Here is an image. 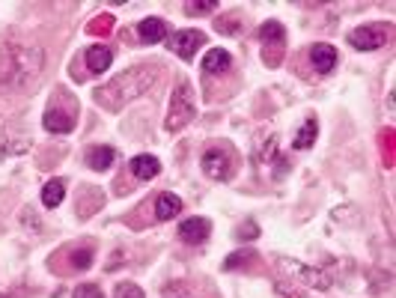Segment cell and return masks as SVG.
Segmentation results:
<instances>
[{
  "mask_svg": "<svg viewBox=\"0 0 396 298\" xmlns=\"http://www.w3.org/2000/svg\"><path fill=\"white\" fill-rule=\"evenodd\" d=\"M155 78H158V66H152V63H146V66H134L129 72H122L120 78H113L111 84L98 87L96 102L102 107H107V111H120V107H125L131 98L146 93V89L155 84Z\"/></svg>",
  "mask_w": 396,
  "mask_h": 298,
  "instance_id": "1",
  "label": "cell"
},
{
  "mask_svg": "<svg viewBox=\"0 0 396 298\" xmlns=\"http://www.w3.org/2000/svg\"><path fill=\"white\" fill-rule=\"evenodd\" d=\"M9 54V63H6V69L12 72V78H15V84H24L27 78H33L36 72H42V60H45V54L42 48H6Z\"/></svg>",
  "mask_w": 396,
  "mask_h": 298,
  "instance_id": "2",
  "label": "cell"
},
{
  "mask_svg": "<svg viewBox=\"0 0 396 298\" xmlns=\"http://www.w3.org/2000/svg\"><path fill=\"white\" fill-rule=\"evenodd\" d=\"M194 120V93H191V84L182 81L176 87L173 98H170V114H167V129L170 131H179L182 125H188Z\"/></svg>",
  "mask_w": 396,
  "mask_h": 298,
  "instance_id": "3",
  "label": "cell"
},
{
  "mask_svg": "<svg viewBox=\"0 0 396 298\" xmlns=\"http://www.w3.org/2000/svg\"><path fill=\"white\" fill-rule=\"evenodd\" d=\"M200 164H203V173L209 179H214V182H227V179L232 176V170H236V167H232V152L221 149V147L206 149Z\"/></svg>",
  "mask_w": 396,
  "mask_h": 298,
  "instance_id": "4",
  "label": "cell"
},
{
  "mask_svg": "<svg viewBox=\"0 0 396 298\" xmlns=\"http://www.w3.org/2000/svg\"><path fill=\"white\" fill-rule=\"evenodd\" d=\"M388 39H390V30L382 24H364L349 33V45H355L358 51H375L382 45H388Z\"/></svg>",
  "mask_w": 396,
  "mask_h": 298,
  "instance_id": "5",
  "label": "cell"
},
{
  "mask_svg": "<svg viewBox=\"0 0 396 298\" xmlns=\"http://www.w3.org/2000/svg\"><path fill=\"white\" fill-rule=\"evenodd\" d=\"M200 45H206V36L200 30H179L170 36V51L182 60H191Z\"/></svg>",
  "mask_w": 396,
  "mask_h": 298,
  "instance_id": "6",
  "label": "cell"
},
{
  "mask_svg": "<svg viewBox=\"0 0 396 298\" xmlns=\"http://www.w3.org/2000/svg\"><path fill=\"white\" fill-rule=\"evenodd\" d=\"M42 125L54 134H66L75 129V107H69V111H60V107H48L42 116Z\"/></svg>",
  "mask_w": 396,
  "mask_h": 298,
  "instance_id": "7",
  "label": "cell"
},
{
  "mask_svg": "<svg viewBox=\"0 0 396 298\" xmlns=\"http://www.w3.org/2000/svg\"><path fill=\"white\" fill-rule=\"evenodd\" d=\"M209 233H212V224L206 218H188L179 227V239L188 242V245H200V242L209 239Z\"/></svg>",
  "mask_w": 396,
  "mask_h": 298,
  "instance_id": "8",
  "label": "cell"
},
{
  "mask_svg": "<svg viewBox=\"0 0 396 298\" xmlns=\"http://www.w3.org/2000/svg\"><path fill=\"white\" fill-rule=\"evenodd\" d=\"M286 268L298 277L301 284H307V286H313V290H328L331 286V275H325V272H319V268H310V266H295V263H286Z\"/></svg>",
  "mask_w": 396,
  "mask_h": 298,
  "instance_id": "9",
  "label": "cell"
},
{
  "mask_svg": "<svg viewBox=\"0 0 396 298\" xmlns=\"http://www.w3.org/2000/svg\"><path fill=\"white\" fill-rule=\"evenodd\" d=\"M310 63H313V69H316V72L328 75V72L337 66V51H334V45H325V42L313 45V48H310Z\"/></svg>",
  "mask_w": 396,
  "mask_h": 298,
  "instance_id": "10",
  "label": "cell"
},
{
  "mask_svg": "<svg viewBox=\"0 0 396 298\" xmlns=\"http://www.w3.org/2000/svg\"><path fill=\"white\" fill-rule=\"evenodd\" d=\"M113 63V48L111 45H93V48H87V66L93 75H102V72L111 69Z\"/></svg>",
  "mask_w": 396,
  "mask_h": 298,
  "instance_id": "11",
  "label": "cell"
},
{
  "mask_svg": "<svg viewBox=\"0 0 396 298\" xmlns=\"http://www.w3.org/2000/svg\"><path fill=\"white\" fill-rule=\"evenodd\" d=\"M138 36L146 45H158L161 39H167V21L164 18H143L138 24Z\"/></svg>",
  "mask_w": 396,
  "mask_h": 298,
  "instance_id": "12",
  "label": "cell"
},
{
  "mask_svg": "<svg viewBox=\"0 0 396 298\" xmlns=\"http://www.w3.org/2000/svg\"><path fill=\"white\" fill-rule=\"evenodd\" d=\"M182 212V200H179L176 194H158L155 197V218L158 221H173L176 215Z\"/></svg>",
  "mask_w": 396,
  "mask_h": 298,
  "instance_id": "13",
  "label": "cell"
},
{
  "mask_svg": "<svg viewBox=\"0 0 396 298\" xmlns=\"http://www.w3.org/2000/svg\"><path fill=\"white\" fill-rule=\"evenodd\" d=\"M158 170H161V164L155 156H134L131 158V173H134V179H140V182H149L152 176H158Z\"/></svg>",
  "mask_w": 396,
  "mask_h": 298,
  "instance_id": "14",
  "label": "cell"
},
{
  "mask_svg": "<svg viewBox=\"0 0 396 298\" xmlns=\"http://www.w3.org/2000/svg\"><path fill=\"white\" fill-rule=\"evenodd\" d=\"M230 69V54L223 48H212L206 51V60H203V72L206 75H223Z\"/></svg>",
  "mask_w": 396,
  "mask_h": 298,
  "instance_id": "15",
  "label": "cell"
},
{
  "mask_svg": "<svg viewBox=\"0 0 396 298\" xmlns=\"http://www.w3.org/2000/svg\"><path fill=\"white\" fill-rule=\"evenodd\" d=\"M116 161V149L113 147H93L87 152V164L93 170H111Z\"/></svg>",
  "mask_w": 396,
  "mask_h": 298,
  "instance_id": "16",
  "label": "cell"
},
{
  "mask_svg": "<svg viewBox=\"0 0 396 298\" xmlns=\"http://www.w3.org/2000/svg\"><path fill=\"white\" fill-rule=\"evenodd\" d=\"M63 197H66V182H63V179H51V182L42 188V203L48 206V209H57L63 203Z\"/></svg>",
  "mask_w": 396,
  "mask_h": 298,
  "instance_id": "17",
  "label": "cell"
},
{
  "mask_svg": "<svg viewBox=\"0 0 396 298\" xmlns=\"http://www.w3.org/2000/svg\"><path fill=\"white\" fill-rule=\"evenodd\" d=\"M259 39H263L268 48H272V45H277V48H280V45L286 42L283 24H280V21H265L263 27H259Z\"/></svg>",
  "mask_w": 396,
  "mask_h": 298,
  "instance_id": "18",
  "label": "cell"
},
{
  "mask_svg": "<svg viewBox=\"0 0 396 298\" xmlns=\"http://www.w3.org/2000/svg\"><path fill=\"white\" fill-rule=\"evenodd\" d=\"M316 134H319V123L310 116V120L298 129V134H295L292 147H295V149H310V147H313V140H316Z\"/></svg>",
  "mask_w": 396,
  "mask_h": 298,
  "instance_id": "19",
  "label": "cell"
},
{
  "mask_svg": "<svg viewBox=\"0 0 396 298\" xmlns=\"http://www.w3.org/2000/svg\"><path fill=\"white\" fill-rule=\"evenodd\" d=\"M113 30V15H96L87 24V36H107Z\"/></svg>",
  "mask_w": 396,
  "mask_h": 298,
  "instance_id": "20",
  "label": "cell"
},
{
  "mask_svg": "<svg viewBox=\"0 0 396 298\" xmlns=\"http://www.w3.org/2000/svg\"><path fill=\"white\" fill-rule=\"evenodd\" d=\"M93 266V248H78L72 251V268L75 272H84V268Z\"/></svg>",
  "mask_w": 396,
  "mask_h": 298,
  "instance_id": "21",
  "label": "cell"
},
{
  "mask_svg": "<svg viewBox=\"0 0 396 298\" xmlns=\"http://www.w3.org/2000/svg\"><path fill=\"white\" fill-rule=\"evenodd\" d=\"M396 134H393V129H382V134H379V140H382V158H384V164H393V140Z\"/></svg>",
  "mask_w": 396,
  "mask_h": 298,
  "instance_id": "22",
  "label": "cell"
},
{
  "mask_svg": "<svg viewBox=\"0 0 396 298\" xmlns=\"http://www.w3.org/2000/svg\"><path fill=\"white\" fill-rule=\"evenodd\" d=\"M250 259H256L250 251H239V254H230L227 257V263H223V268L227 272H232V268H245V266H250Z\"/></svg>",
  "mask_w": 396,
  "mask_h": 298,
  "instance_id": "23",
  "label": "cell"
},
{
  "mask_svg": "<svg viewBox=\"0 0 396 298\" xmlns=\"http://www.w3.org/2000/svg\"><path fill=\"white\" fill-rule=\"evenodd\" d=\"M116 298H146L138 284H120L116 286Z\"/></svg>",
  "mask_w": 396,
  "mask_h": 298,
  "instance_id": "24",
  "label": "cell"
},
{
  "mask_svg": "<svg viewBox=\"0 0 396 298\" xmlns=\"http://www.w3.org/2000/svg\"><path fill=\"white\" fill-rule=\"evenodd\" d=\"M161 298H191V292H188L185 284H167L164 292H161Z\"/></svg>",
  "mask_w": 396,
  "mask_h": 298,
  "instance_id": "25",
  "label": "cell"
},
{
  "mask_svg": "<svg viewBox=\"0 0 396 298\" xmlns=\"http://www.w3.org/2000/svg\"><path fill=\"white\" fill-rule=\"evenodd\" d=\"M185 9H188L191 15H209V12H214V9H218V3H214V0H203V3H188Z\"/></svg>",
  "mask_w": 396,
  "mask_h": 298,
  "instance_id": "26",
  "label": "cell"
},
{
  "mask_svg": "<svg viewBox=\"0 0 396 298\" xmlns=\"http://www.w3.org/2000/svg\"><path fill=\"white\" fill-rule=\"evenodd\" d=\"M72 298H104V295H102V290H98L96 284H80Z\"/></svg>",
  "mask_w": 396,
  "mask_h": 298,
  "instance_id": "27",
  "label": "cell"
},
{
  "mask_svg": "<svg viewBox=\"0 0 396 298\" xmlns=\"http://www.w3.org/2000/svg\"><path fill=\"white\" fill-rule=\"evenodd\" d=\"M236 236H239L241 242H250V239H256V236H259V227H256L254 221H245V224H241V227H239Z\"/></svg>",
  "mask_w": 396,
  "mask_h": 298,
  "instance_id": "28",
  "label": "cell"
},
{
  "mask_svg": "<svg viewBox=\"0 0 396 298\" xmlns=\"http://www.w3.org/2000/svg\"><path fill=\"white\" fill-rule=\"evenodd\" d=\"M218 30H221V33H239V21H232V18H221V21H218Z\"/></svg>",
  "mask_w": 396,
  "mask_h": 298,
  "instance_id": "29",
  "label": "cell"
},
{
  "mask_svg": "<svg viewBox=\"0 0 396 298\" xmlns=\"http://www.w3.org/2000/svg\"><path fill=\"white\" fill-rule=\"evenodd\" d=\"M0 298H3V295H0Z\"/></svg>",
  "mask_w": 396,
  "mask_h": 298,
  "instance_id": "30",
  "label": "cell"
}]
</instances>
